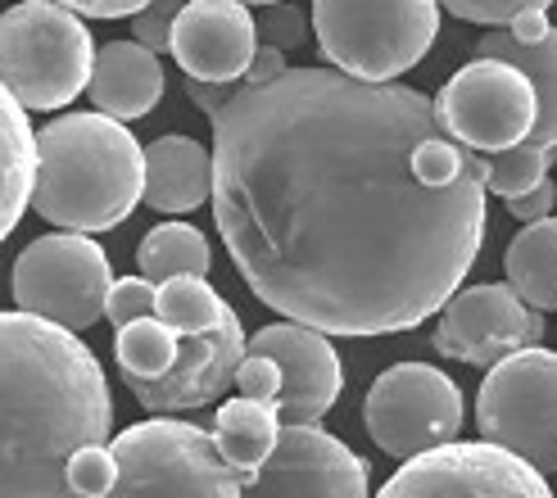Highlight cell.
<instances>
[{
    "mask_svg": "<svg viewBox=\"0 0 557 498\" xmlns=\"http://www.w3.org/2000/svg\"><path fill=\"white\" fill-rule=\"evenodd\" d=\"M87 96L104 119L136 123L154 114V104L163 100V69L159 54L146 50L141 41H109L96 50Z\"/></svg>",
    "mask_w": 557,
    "mask_h": 498,
    "instance_id": "cell-17",
    "label": "cell"
},
{
    "mask_svg": "<svg viewBox=\"0 0 557 498\" xmlns=\"http://www.w3.org/2000/svg\"><path fill=\"white\" fill-rule=\"evenodd\" d=\"M186 0H150L146 10L132 14V41H141L146 50H169L173 46V23L182 14Z\"/></svg>",
    "mask_w": 557,
    "mask_h": 498,
    "instance_id": "cell-31",
    "label": "cell"
},
{
    "mask_svg": "<svg viewBox=\"0 0 557 498\" xmlns=\"http://www.w3.org/2000/svg\"><path fill=\"white\" fill-rule=\"evenodd\" d=\"M136 259H141V276L154 286L173 282V276H209V263H213L209 240L190 223H159L154 232H146Z\"/></svg>",
    "mask_w": 557,
    "mask_h": 498,
    "instance_id": "cell-23",
    "label": "cell"
},
{
    "mask_svg": "<svg viewBox=\"0 0 557 498\" xmlns=\"http://www.w3.org/2000/svg\"><path fill=\"white\" fill-rule=\"evenodd\" d=\"M114 353H119V372H123V376L154 381V376H163V372L177 363L182 336H177V331L163 322L159 313H150V318H136V322L119 326Z\"/></svg>",
    "mask_w": 557,
    "mask_h": 498,
    "instance_id": "cell-24",
    "label": "cell"
},
{
    "mask_svg": "<svg viewBox=\"0 0 557 498\" xmlns=\"http://www.w3.org/2000/svg\"><path fill=\"white\" fill-rule=\"evenodd\" d=\"M440 5L449 10L454 18H462V23H481V27H508L512 18L531 14V10H544V14H548V5H553V0H440Z\"/></svg>",
    "mask_w": 557,
    "mask_h": 498,
    "instance_id": "cell-28",
    "label": "cell"
},
{
    "mask_svg": "<svg viewBox=\"0 0 557 498\" xmlns=\"http://www.w3.org/2000/svg\"><path fill=\"white\" fill-rule=\"evenodd\" d=\"M476 54L481 60H508L512 69H521L531 77L535 87V100H540V119H535V132L525 136V146H540V150H557V27L540 41H517L508 27L476 41Z\"/></svg>",
    "mask_w": 557,
    "mask_h": 498,
    "instance_id": "cell-19",
    "label": "cell"
},
{
    "mask_svg": "<svg viewBox=\"0 0 557 498\" xmlns=\"http://www.w3.org/2000/svg\"><path fill=\"white\" fill-rule=\"evenodd\" d=\"M114 286L109 254L82 232H50L14 259L10 290L23 313L46 318L64 331H87L104 318V299Z\"/></svg>",
    "mask_w": 557,
    "mask_h": 498,
    "instance_id": "cell-8",
    "label": "cell"
},
{
    "mask_svg": "<svg viewBox=\"0 0 557 498\" xmlns=\"http://www.w3.org/2000/svg\"><path fill=\"white\" fill-rule=\"evenodd\" d=\"M236 87H222V82H200V77H186V96L205 109V114H213V109H222V100H227Z\"/></svg>",
    "mask_w": 557,
    "mask_h": 498,
    "instance_id": "cell-36",
    "label": "cell"
},
{
    "mask_svg": "<svg viewBox=\"0 0 557 498\" xmlns=\"http://www.w3.org/2000/svg\"><path fill=\"white\" fill-rule=\"evenodd\" d=\"M109 431V381L77 331L0 313V498H73V453Z\"/></svg>",
    "mask_w": 557,
    "mask_h": 498,
    "instance_id": "cell-2",
    "label": "cell"
},
{
    "mask_svg": "<svg viewBox=\"0 0 557 498\" xmlns=\"http://www.w3.org/2000/svg\"><path fill=\"white\" fill-rule=\"evenodd\" d=\"M209 435H213L222 462H227L240 481H249L268 462V453L276 449V435H282V412H276V403L240 395V399H227L218 408Z\"/></svg>",
    "mask_w": 557,
    "mask_h": 498,
    "instance_id": "cell-21",
    "label": "cell"
},
{
    "mask_svg": "<svg viewBox=\"0 0 557 498\" xmlns=\"http://www.w3.org/2000/svg\"><path fill=\"white\" fill-rule=\"evenodd\" d=\"M245 5H276V0H245Z\"/></svg>",
    "mask_w": 557,
    "mask_h": 498,
    "instance_id": "cell-37",
    "label": "cell"
},
{
    "mask_svg": "<svg viewBox=\"0 0 557 498\" xmlns=\"http://www.w3.org/2000/svg\"><path fill=\"white\" fill-rule=\"evenodd\" d=\"M96 41L60 0H23L0 14V87L27 114L73 104L91 82Z\"/></svg>",
    "mask_w": 557,
    "mask_h": 498,
    "instance_id": "cell-4",
    "label": "cell"
},
{
    "mask_svg": "<svg viewBox=\"0 0 557 498\" xmlns=\"http://www.w3.org/2000/svg\"><path fill=\"white\" fill-rule=\"evenodd\" d=\"M553 204H557V182H540L535 190H525V196H512L508 200V213L521 217V223H540V217H553Z\"/></svg>",
    "mask_w": 557,
    "mask_h": 498,
    "instance_id": "cell-33",
    "label": "cell"
},
{
    "mask_svg": "<svg viewBox=\"0 0 557 498\" xmlns=\"http://www.w3.org/2000/svg\"><path fill=\"white\" fill-rule=\"evenodd\" d=\"M114 485L104 498H240L245 481L222 462L213 435L177 422L150 418L109 439Z\"/></svg>",
    "mask_w": 557,
    "mask_h": 498,
    "instance_id": "cell-6",
    "label": "cell"
},
{
    "mask_svg": "<svg viewBox=\"0 0 557 498\" xmlns=\"http://www.w3.org/2000/svg\"><path fill=\"white\" fill-rule=\"evenodd\" d=\"M213 196V154L195 136L169 132L146 146V190L141 204L154 213H190Z\"/></svg>",
    "mask_w": 557,
    "mask_h": 498,
    "instance_id": "cell-18",
    "label": "cell"
},
{
    "mask_svg": "<svg viewBox=\"0 0 557 498\" xmlns=\"http://www.w3.org/2000/svg\"><path fill=\"white\" fill-rule=\"evenodd\" d=\"M169 50L186 77L236 87L259 50V23L245 0H186Z\"/></svg>",
    "mask_w": 557,
    "mask_h": 498,
    "instance_id": "cell-16",
    "label": "cell"
},
{
    "mask_svg": "<svg viewBox=\"0 0 557 498\" xmlns=\"http://www.w3.org/2000/svg\"><path fill=\"white\" fill-rule=\"evenodd\" d=\"M376 498H557L548 476L490 439H449L408 458Z\"/></svg>",
    "mask_w": 557,
    "mask_h": 498,
    "instance_id": "cell-11",
    "label": "cell"
},
{
    "mask_svg": "<svg viewBox=\"0 0 557 498\" xmlns=\"http://www.w3.org/2000/svg\"><path fill=\"white\" fill-rule=\"evenodd\" d=\"M154 295H159V286L146 282V276H119V282L109 286L104 318L114 322V326H127L136 318H150L154 313Z\"/></svg>",
    "mask_w": 557,
    "mask_h": 498,
    "instance_id": "cell-29",
    "label": "cell"
},
{
    "mask_svg": "<svg viewBox=\"0 0 557 498\" xmlns=\"http://www.w3.org/2000/svg\"><path fill=\"white\" fill-rule=\"evenodd\" d=\"M544 340V318L531 309L512 286H467L454 290V299L440 309L435 326V353L440 358H458L471 368H494L498 358H508L517 349H531Z\"/></svg>",
    "mask_w": 557,
    "mask_h": 498,
    "instance_id": "cell-13",
    "label": "cell"
},
{
    "mask_svg": "<svg viewBox=\"0 0 557 498\" xmlns=\"http://www.w3.org/2000/svg\"><path fill=\"white\" fill-rule=\"evenodd\" d=\"M462 390L431 363L385 368L363 399V426L389 458H417L462 435Z\"/></svg>",
    "mask_w": 557,
    "mask_h": 498,
    "instance_id": "cell-9",
    "label": "cell"
},
{
    "mask_svg": "<svg viewBox=\"0 0 557 498\" xmlns=\"http://www.w3.org/2000/svg\"><path fill=\"white\" fill-rule=\"evenodd\" d=\"M313 27L331 69L395 82L435 46L440 0H313Z\"/></svg>",
    "mask_w": 557,
    "mask_h": 498,
    "instance_id": "cell-5",
    "label": "cell"
},
{
    "mask_svg": "<svg viewBox=\"0 0 557 498\" xmlns=\"http://www.w3.org/2000/svg\"><path fill=\"white\" fill-rule=\"evenodd\" d=\"M245 353H263L282 368V399H276L282 426L322 422L331 412V403L341 399V385H345L341 353L331 345V336H322L318 326H304L290 318L272 322L245 345Z\"/></svg>",
    "mask_w": 557,
    "mask_h": 498,
    "instance_id": "cell-15",
    "label": "cell"
},
{
    "mask_svg": "<svg viewBox=\"0 0 557 498\" xmlns=\"http://www.w3.org/2000/svg\"><path fill=\"white\" fill-rule=\"evenodd\" d=\"M60 5H69L82 18H132L136 10H146L150 0H60Z\"/></svg>",
    "mask_w": 557,
    "mask_h": 498,
    "instance_id": "cell-34",
    "label": "cell"
},
{
    "mask_svg": "<svg viewBox=\"0 0 557 498\" xmlns=\"http://www.w3.org/2000/svg\"><path fill=\"white\" fill-rule=\"evenodd\" d=\"M368 472L372 466L318 422L282 426L276 449L245 481L240 498H368Z\"/></svg>",
    "mask_w": 557,
    "mask_h": 498,
    "instance_id": "cell-12",
    "label": "cell"
},
{
    "mask_svg": "<svg viewBox=\"0 0 557 498\" xmlns=\"http://www.w3.org/2000/svg\"><path fill=\"white\" fill-rule=\"evenodd\" d=\"M435 114L444 132L476 154H498L521 146L535 132L540 100L531 77L508 60H471L435 96Z\"/></svg>",
    "mask_w": 557,
    "mask_h": 498,
    "instance_id": "cell-10",
    "label": "cell"
},
{
    "mask_svg": "<svg viewBox=\"0 0 557 498\" xmlns=\"http://www.w3.org/2000/svg\"><path fill=\"white\" fill-rule=\"evenodd\" d=\"M276 73H286V50H276V46L259 41L255 60H249V73H245V82H268V77H276Z\"/></svg>",
    "mask_w": 557,
    "mask_h": 498,
    "instance_id": "cell-35",
    "label": "cell"
},
{
    "mask_svg": "<svg viewBox=\"0 0 557 498\" xmlns=\"http://www.w3.org/2000/svg\"><path fill=\"white\" fill-rule=\"evenodd\" d=\"M259 37L276 50H299L304 41H309V14H304L299 5H290V0H276V5H268L259 18Z\"/></svg>",
    "mask_w": 557,
    "mask_h": 498,
    "instance_id": "cell-30",
    "label": "cell"
},
{
    "mask_svg": "<svg viewBox=\"0 0 557 498\" xmlns=\"http://www.w3.org/2000/svg\"><path fill=\"white\" fill-rule=\"evenodd\" d=\"M476 426L490 445L517 453L544 476H557V353L531 345L485 368Z\"/></svg>",
    "mask_w": 557,
    "mask_h": 498,
    "instance_id": "cell-7",
    "label": "cell"
},
{
    "mask_svg": "<svg viewBox=\"0 0 557 498\" xmlns=\"http://www.w3.org/2000/svg\"><path fill=\"white\" fill-rule=\"evenodd\" d=\"M240 358H245V326L227 309L218 318V326L200 331V336H182L177 363L163 376H154V381L123 376V381L146 412H154V418H173V412L205 408V403L227 395V385H236Z\"/></svg>",
    "mask_w": 557,
    "mask_h": 498,
    "instance_id": "cell-14",
    "label": "cell"
},
{
    "mask_svg": "<svg viewBox=\"0 0 557 498\" xmlns=\"http://www.w3.org/2000/svg\"><path fill=\"white\" fill-rule=\"evenodd\" d=\"M37 182V132L27 123V109L0 87V240H5L23 209L33 204Z\"/></svg>",
    "mask_w": 557,
    "mask_h": 498,
    "instance_id": "cell-20",
    "label": "cell"
},
{
    "mask_svg": "<svg viewBox=\"0 0 557 498\" xmlns=\"http://www.w3.org/2000/svg\"><path fill=\"white\" fill-rule=\"evenodd\" d=\"M146 146L100 109L50 119L37 132L33 209L60 232H114L141 204Z\"/></svg>",
    "mask_w": 557,
    "mask_h": 498,
    "instance_id": "cell-3",
    "label": "cell"
},
{
    "mask_svg": "<svg viewBox=\"0 0 557 498\" xmlns=\"http://www.w3.org/2000/svg\"><path fill=\"white\" fill-rule=\"evenodd\" d=\"M553 182H557V177H553Z\"/></svg>",
    "mask_w": 557,
    "mask_h": 498,
    "instance_id": "cell-38",
    "label": "cell"
},
{
    "mask_svg": "<svg viewBox=\"0 0 557 498\" xmlns=\"http://www.w3.org/2000/svg\"><path fill=\"white\" fill-rule=\"evenodd\" d=\"M504 267H508V286L531 309L540 313L557 309V217L525 223L508 245Z\"/></svg>",
    "mask_w": 557,
    "mask_h": 498,
    "instance_id": "cell-22",
    "label": "cell"
},
{
    "mask_svg": "<svg viewBox=\"0 0 557 498\" xmlns=\"http://www.w3.org/2000/svg\"><path fill=\"white\" fill-rule=\"evenodd\" d=\"M154 313L169 322L177 336H200V331L218 326V318L227 313V303L209 286V276H173V282H159Z\"/></svg>",
    "mask_w": 557,
    "mask_h": 498,
    "instance_id": "cell-25",
    "label": "cell"
},
{
    "mask_svg": "<svg viewBox=\"0 0 557 498\" xmlns=\"http://www.w3.org/2000/svg\"><path fill=\"white\" fill-rule=\"evenodd\" d=\"M213 123V217L268 309L322 336H395L462 290L485 245V154L435 100L341 69L236 82Z\"/></svg>",
    "mask_w": 557,
    "mask_h": 498,
    "instance_id": "cell-1",
    "label": "cell"
},
{
    "mask_svg": "<svg viewBox=\"0 0 557 498\" xmlns=\"http://www.w3.org/2000/svg\"><path fill=\"white\" fill-rule=\"evenodd\" d=\"M236 390L245 399L276 403V399H282V368H276L272 358H263V353H245L240 368H236Z\"/></svg>",
    "mask_w": 557,
    "mask_h": 498,
    "instance_id": "cell-32",
    "label": "cell"
},
{
    "mask_svg": "<svg viewBox=\"0 0 557 498\" xmlns=\"http://www.w3.org/2000/svg\"><path fill=\"white\" fill-rule=\"evenodd\" d=\"M114 472L119 466H114L109 445H87L69 462V489H73V498H104L109 485H114Z\"/></svg>",
    "mask_w": 557,
    "mask_h": 498,
    "instance_id": "cell-27",
    "label": "cell"
},
{
    "mask_svg": "<svg viewBox=\"0 0 557 498\" xmlns=\"http://www.w3.org/2000/svg\"><path fill=\"white\" fill-rule=\"evenodd\" d=\"M553 169V150H540V146H512V150H498V154H485V190L494 196H525L535 190Z\"/></svg>",
    "mask_w": 557,
    "mask_h": 498,
    "instance_id": "cell-26",
    "label": "cell"
}]
</instances>
